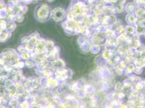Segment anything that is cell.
I'll return each mask as SVG.
<instances>
[{"label": "cell", "mask_w": 145, "mask_h": 108, "mask_svg": "<svg viewBox=\"0 0 145 108\" xmlns=\"http://www.w3.org/2000/svg\"><path fill=\"white\" fill-rule=\"evenodd\" d=\"M126 8L128 11H132L134 9V5L132 3H128L126 6Z\"/></svg>", "instance_id": "6da1fadb"}, {"label": "cell", "mask_w": 145, "mask_h": 108, "mask_svg": "<svg viewBox=\"0 0 145 108\" xmlns=\"http://www.w3.org/2000/svg\"><path fill=\"white\" fill-rule=\"evenodd\" d=\"M118 2L119 5H121L122 6L123 4L124 3V2H125V0H117V1Z\"/></svg>", "instance_id": "7a4b0ae2"}, {"label": "cell", "mask_w": 145, "mask_h": 108, "mask_svg": "<svg viewBox=\"0 0 145 108\" xmlns=\"http://www.w3.org/2000/svg\"><path fill=\"white\" fill-rule=\"evenodd\" d=\"M134 3L136 6H139L141 3L140 0H134Z\"/></svg>", "instance_id": "3957f363"}, {"label": "cell", "mask_w": 145, "mask_h": 108, "mask_svg": "<svg viewBox=\"0 0 145 108\" xmlns=\"http://www.w3.org/2000/svg\"><path fill=\"white\" fill-rule=\"evenodd\" d=\"M141 3H145V0H140Z\"/></svg>", "instance_id": "277c9868"}]
</instances>
